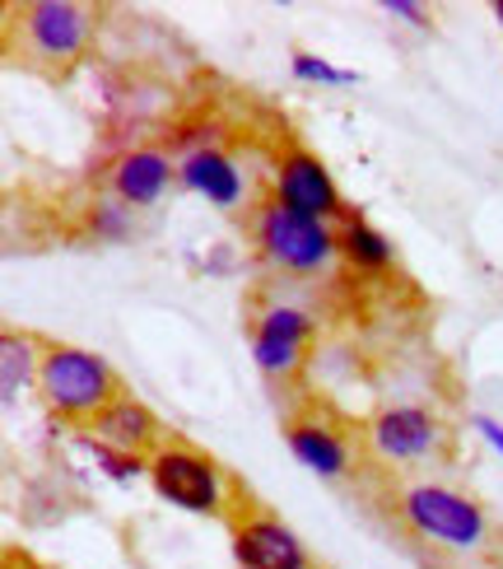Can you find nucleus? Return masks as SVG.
<instances>
[{
    "label": "nucleus",
    "mask_w": 503,
    "mask_h": 569,
    "mask_svg": "<svg viewBox=\"0 0 503 569\" xmlns=\"http://www.w3.org/2000/svg\"><path fill=\"white\" fill-rule=\"evenodd\" d=\"M229 541H233L238 569H318L308 547L299 541V532L284 528L275 513H261V509L233 513Z\"/></svg>",
    "instance_id": "nucleus-7"
},
{
    "label": "nucleus",
    "mask_w": 503,
    "mask_h": 569,
    "mask_svg": "<svg viewBox=\"0 0 503 569\" xmlns=\"http://www.w3.org/2000/svg\"><path fill=\"white\" fill-rule=\"evenodd\" d=\"M122 373H117L103 355L66 346V341H42V369H38V397L47 411L61 416L76 430H89L117 397H122Z\"/></svg>",
    "instance_id": "nucleus-1"
},
{
    "label": "nucleus",
    "mask_w": 503,
    "mask_h": 569,
    "mask_svg": "<svg viewBox=\"0 0 503 569\" xmlns=\"http://www.w3.org/2000/svg\"><path fill=\"white\" fill-rule=\"evenodd\" d=\"M6 569H52V565H38V560H29V556L10 551V556H6Z\"/></svg>",
    "instance_id": "nucleus-21"
},
{
    "label": "nucleus",
    "mask_w": 503,
    "mask_h": 569,
    "mask_svg": "<svg viewBox=\"0 0 503 569\" xmlns=\"http://www.w3.org/2000/svg\"><path fill=\"white\" fill-rule=\"evenodd\" d=\"M290 448H294V458L308 467V471H318V477L335 481V477H345L350 471V443L331 430L326 420H313V416H299L290 420Z\"/></svg>",
    "instance_id": "nucleus-13"
},
{
    "label": "nucleus",
    "mask_w": 503,
    "mask_h": 569,
    "mask_svg": "<svg viewBox=\"0 0 503 569\" xmlns=\"http://www.w3.org/2000/svg\"><path fill=\"white\" fill-rule=\"evenodd\" d=\"M271 201L299 210V216H308V220H326V224H341L350 216V206L341 197V187H335V178L326 173V163L303 146H290L275 159Z\"/></svg>",
    "instance_id": "nucleus-6"
},
{
    "label": "nucleus",
    "mask_w": 503,
    "mask_h": 569,
    "mask_svg": "<svg viewBox=\"0 0 503 569\" xmlns=\"http://www.w3.org/2000/svg\"><path fill=\"white\" fill-rule=\"evenodd\" d=\"M10 38L14 57L47 76H66L70 66H80L89 42H93V10L80 0H29V6L10 10Z\"/></svg>",
    "instance_id": "nucleus-2"
},
{
    "label": "nucleus",
    "mask_w": 503,
    "mask_h": 569,
    "mask_svg": "<svg viewBox=\"0 0 503 569\" xmlns=\"http://www.w3.org/2000/svg\"><path fill=\"white\" fill-rule=\"evenodd\" d=\"M494 19H499V29H503V0H499V6H494Z\"/></svg>",
    "instance_id": "nucleus-22"
},
{
    "label": "nucleus",
    "mask_w": 503,
    "mask_h": 569,
    "mask_svg": "<svg viewBox=\"0 0 503 569\" xmlns=\"http://www.w3.org/2000/svg\"><path fill=\"white\" fill-rule=\"evenodd\" d=\"M294 76L303 84H359L354 70H341V66H331V61H322L313 52H294Z\"/></svg>",
    "instance_id": "nucleus-17"
},
{
    "label": "nucleus",
    "mask_w": 503,
    "mask_h": 569,
    "mask_svg": "<svg viewBox=\"0 0 503 569\" xmlns=\"http://www.w3.org/2000/svg\"><path fill=\"white\" fill-rule=\"evenodd\" d=\"M178 182L187 187V192L205 197L210 206H220V210H233L238 201H243V192H248L243 169H238L233 154H224L220 146L182 154V163H178Z\"/></svg>",
    "instance_id": "nucleus-12"
},
{
    "label": "nucleus",
    "mask_w": 503,
    "mask_h": 569,
    "mask_svg": "<svg viewBox=\"0 0 503 569\" xmlns=\"http://www.w3.org/2000/svg\"><path fill=\"white\" fill-rule=\"evenodd\" d=\"M89 439L117 448V453L154 458V448L163 443V430H159V416L145 407V401L131 397V392H122L99 420L89 425Z\"/></svg>",
    "instance_id": "nucleus-10"
},
{
    "label": "nucleus",
    "mask_w": 503,
    "mask_h": 569,
    "mask_svg": "<svg viewBox=\"0 0 503 569\" xmlns=\"http://www.w3.org/2000/svg\"><path fill=\"white\" fill-rule=\"evenodd\" d=\"M38 369H42V337L6 331V341H0V397H6V407H14L19 392L38 388Z\"/></svg>",
    "instance_id": "nucleus-15"
},
{
    "label": "nucleus",
    "mask_w": 503,
    "mask_h": 569,
    "mask_svg": "<svg viewBox=\"0 0 503 569\" xmlns=\"http://www.w3.org/2000/svg\"><path fill=\"white\" fill-rule=\"evenodd\" d=\"M335 248H341V257L354 267V271H392L396 262V248L388 243V233H378L359 210H350V216L335 224Z\"/></svg>",
    "instance_id": "nucleus-14"
},
{
    "label": "nucleus",
    "mask_w": 503,
    "mask_h": 569,
    "mask_svg": "<svg viewBox=\"0 0 503 569\" xmlns=\"http://www.w3.org/2000/svg\"><path fill=\"white\" fill-rule=\"evenodd\" d=\"M382 10H388L392 19H405L411 29H429V10L415 6V0H382Z\"/></svg>",
    "instance_id": "nucleus-19"
},
{
    "label": "nucleus",
    "mask_w": 503,
    "mask_h": 569,
    "mask_svg": "<svg viewBox=\"0 0 503 569\" xmlns=\"http://www.w3.org/2000/svg\"><path fill=\"white\" fill-rule=\"evenodd\" d=\"M443 443V425L429 407H382L369 420V448L382 462H420Z\"/></svg>",
    "instance_id": "nucleus-9"
},
{
    "label": "nucleus",
    "mask_w": 503,
    "mask_h": 569,
    "mask_svg": "<svg viewBox=\"0 0 503 569\" xmlns=\"http://www.w3.org/2000/svg\"><path fill=\"white\" fill-rule=\"evenodd\" d=\"M318 322L294 303H266L252 318V360L266 378H290L303 369L308 341H313Z\"/></svg>",
    "instance_id": "nucleus-8"
},
{
    "label": "nucleus",
    "mask_w": 503,
    "mask_h": 569,
    "mask_svg": "<svg viewBox=\"0 0 503 569\" xmlns=\"http://www.w3.org/2000/svg\"><path fill=\"white\" fill-rule=\"evenodd\" d=\"M471 430L481 435V439L494 448V453L503 458V420H494V416H471Z\"/></svg>",
    "instance_id": "nucleus-20"
},
{
    "label": "nucleus",
    "mask_w": 503,
    "mask_h": 569,
    "mask_svg": "<svg viewBox=\"0 0 503 569\" xmlns=\"http://www.w3.org/2000/svg\"><path fill=\"white\" fill-rule=\"evenodd\" d=\"M150 481L159 490V500L187 513H229V500L238 495V486L224 477V467L182 439H163L154 448Z\"/></svg>",
    "instance_id": "nucleus-5"
},
{
    "label": "nucleus",
    "mask_w": 503,
    "mask_h": 569,
    "mask_svg": "<svg viewBox=\"0 0 503 569\" xmlns=\"http://www.w3.org/2000/svg\"><path fill=\"white\" fill-rule=\"evenodd\" d=\"M89 443V453H93V462H99L112 481H131V477H140L145 471L150 477V458H135V453H117V448H108V443H99V439H84Z\"/></svg>",
    "instance_id": "nucleus-16"
},
{
    "label": "nucleus",
    "mask_w": 503,
    "mask_h": 569,
    "mask_svg": "<svg viewBox=\"0 0 503 569\" xmlns=\"http://www.w3.org/2000/svg\"><path fill=\"white\" fill-rule=\"evenodd\" d=\"M173 178H178L173 159H168L163 150H150V146L127 150L122 159L112 163V192H117L122 206H135V210L159 206L163 192L173 187Z\"/></svg>",
    "instance_id": "nucleus-11"
},
{
    "label": "nucleus",
    "mask_w": 503,
    "mask_h": 569,
    "mask_svg": "<svg viewBox=\"0 0 503 569\" xmlns=\"http://www.w3.org/2000/svg\"><path fill=\"white\" fill-rule=\"evenodd\" d=\"M401 523L411 528L420 541H434L447 551H475L490 537V518L471 495L439 486V481H420L401 490Z\"/></svg>",
    "instance_id": "nucleus-4"
},
{
    "label": "nucleus",
    "mask_w": 503,
    "mask_h": 569,
    "mask_svg": "<svg viewBox=\"0 0 503 569\" xmlns=\"http://www.w3.org/2000/svg\"><path fill=\"white\" fill-rule=\"evenodd\" d=\"M127 216H131V210L122 201H103V206H93V220L89 224H93L99 239H112L117 243V239H127V233H131V220Z\"/></svg>",
    "instance_id": "nucleus-18"
},
{
    "label": "nucleus",
    "mask_w": 503,
    "mask_h": 569,
    "mask_svg": "<svg viewBox=\"0 0 503 569\" xmlns=\"http://www.w3.org/2000/svg\"><path fill=\"white\" fill-rule=\"evenodd\" d=\"M252 243H256L261 262L275 267L280 276H322L335 257H341V248H335V224L308 220L271 197L252 210Z\"/></svg>",
    "instance_id": "nucleus-3"
}]
</instances>
